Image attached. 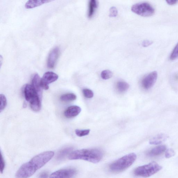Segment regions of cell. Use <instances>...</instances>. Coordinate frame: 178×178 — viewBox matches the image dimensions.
Listing matches in <instances>:
<instances>
[{
  "mask_svg": "<svg viewBox=\"0 0 178 178\" xmlns=\"http://www.w3.org/2000/svg\"><path fill=\"white\" fill-rule=\"evenodd\" d=\"M54 155L52 151L44 152L34 156L29 162L23 164L15 175L16 178H28L35 174L51 160Z\"/></svg>",
  "mask_w": 178,
  "mask_h": 178,
  "instance_id": "obj_1",
  "label": "cell"
},
{
  "mask_svg": "<svg viewBox=\"0 0 178 178\" xmlns=\"http://www.w3.org/2000/svg\"><path fill=\"white\" fill-rule=\"evenodd\" d=\"M103 154L98 149H83L75 151L71 153L68 156L70 160H82L97 164L101 161Z\"/></svg>",
  "mask_w": 178,
  "mask_h": 178,
  "instance_id": "obj_2",
  "label": "cell"
},
{
  "mask_svg": "<svg viewBox=\"0 0 178 178\" xmlns=\"http://www.w3.org/2000/svg\"><path fill=\"white\" fill-rule=\"evenodd\" d=\"M24 93L25 99L29 102L30 108L34 111L38 112L41 109V98L31 85L25 86Z\"/></svg>",
  "mask_w": 178,
  "mask_h": 178,
  "instance_id": "obj_3",
  "label": "cell"
},
{
  "mask_svg": "<svg viewBox=\"0 0 178 178\" xmlns=\"http://www.w3.org/2000/svg\"><path fill=\"white\" fill-rule=\"evenodd\" d=\"M136 158V154L134 153L125 155L111 164L110 166V169L113 172H122L132 165Z\"/></svg>",
  "mask_w": 178,
  "mask_h": 178,
  "instance_id": "obj_4",
  "label": "cell"
},
{
  "mask_svg": "<svg viewBox=\"0 0 178 178\" xmlns=\"http://www.w3.org/2000/svg\"><path fill=\"white\" fill-rule=\"evenodd\" d=\"M162 167L156 162H152L147 165L138 167L135 170L134 174L138 176L146 178L156 174L162 169Z\"/></svg>",
  "mask_w": 178,
  "mask_h": 178,
  "instance_id": "obj_5",
  "label": "cell"
},
{
  "mask_svg": "<svg viewBox=\"0 0 178 178\" xmlns=\"http://www.w3.org/2000/svg\"><path fill=\"white\" fill-rule=\"evenodd\" d=\"M132 12L143 17H149L153 15L155 10L151 5L147 2L135 4L131 8Z\"/></svg>",
  "mask_w": 178,
  "mask_h": 178,
  "instance_id": "obj_6",
  "label": "cell"
},
{
  "mask_svg": "<svg viewBox=\"0 0 178 178\" xmlns=\"http://www.w3.org/2000/svg\"><path fill=\"white\" fill-rule=\"evenodd\" d=\"M58 78V75L53 72H46L41 79L40 85L41 88L46 90H48L49 84L57 81Z\"/></svg>",
  "mask_w": 178,
  "mask_h": 178,
  "instance_id": "obj_7",
  "label": "cell"
},
{
  "mask_svg": "<svg viewBox=\"0 0 178 178\" xmlns=\"http://www.w3.org/2000/svg\"><path fill=\"white\" fill-rule=\"evenodd\" d=\"M77 173V170L74 168L63 169L52 173L49 178H72Z\"/></svg>",
  "mask_w": 178,
  "mask_h": 178,
  "instance_id": "obj_8",
  "label": "cell"
},
{
  "mask_svg": "<svg viewBox=\"0 0 178 178\" xmlns=\"http://www.w3.org/2000/svg\"><path fill=\"white\" fill-rule=\"evenodd\" d=\"M158 78V73L156 71L153 72L144 78L142 82L143 87L148 90L152 87L156 83Z\"/></svg>",
  "mask_w": 178,
  "mask_h": 178,
  "instance_id": "obj_9",
  "label": "cell"
},
{
  "mask_svg": "<svg viewBox=\"0 0 178 178\" xmlns=\"http://www.w3.org/2000/svg\"><path fill=\"white\" fill-rule=\"evenodd\" d=\"M60 52V49L58 47H55L50 52L47 60V66L50 69H53L54 67Z\"/></svg>",
  "mask_w": 178,
  "mask_h": 178,
  "instance_id": "obj_10",
  "label": "cell"
},
{
  "mask_svg": "<svg viewBox=\"0 0 178 178\" xmlns=\"http://www.w3.org/2000/svg\"><path fill=\"white\" fill-rule=\"evenodd\" d=\"M81 109L77 106H70L64 112V115L66 118H70L76 117L80 113Z\"/></svg>",
  "mask_w": 178,
  "mask_h": 178,
  "instance_id": "obj_11",
  "label": "cell"
},
{
  "mask_svg": "<svg viewBox=\"0 0 178 178\" xmlns=\"http://www.w3.org/2000/svg\"><path fill=\"white\" fill-rule=\"evenodd\" d=\"M40 78L38 74H36L33 76L32 80V85L35 88L36 92L40 96L41 99L42 97V88L40 85Z\"/></svg>",
  "mask_w": 178,
  "mask_h": 178,
  "instance_id": "obj_12",
  "label": "cell"
},
{
  "mask_svg": "<svg viewBox=\"0 0 178 178\" xmlns=\"http://www.w3.org/2000/svg\"><path fill=\"white\" fill-rule=\"evenodd\" d=\"M49 0H30L27 2L25 7L27 9H31L40 6L51 2Z\"/></svg>",
  "mask_w": 178,
  "mask_h": 178,
  "instance_id": "obj_13",
  "label": "cell"
},
{
  "mask_svg": "<svg viewBox=\"0 0 178 178\" xmlns=\"http://www.w3.org/2000/svg\"><path fill=\"white\" fill-rule=\"evenodd\" d=\"M166 146L160 145L155 147L148 152L147 155L151 157L158 156L163 153L166 150Z\"/></svg>",
  "mask_w": 178,
  "mask_h": 178,
  "instance_id": "obj_14",
  "label": "cell"
},
{
  "mask_svg": "<svg viewBox=\"0 0 178 178\" xmlns=\"http://www.w3.org/2000/svg\"><path fill=\"white\" fill-rule=\"evenodd\" d=\"M166 138L167 136L165 134H161L151 139L149 143L151 145H158L165 141Z\"/></svg>",
  "mask_w": 178,
  "mask_h": 178,
  "instance_id": "obj_15",
  "label": "cell"
},
{
  "mask_svg": "<svg viewBox=\"0 0 178 178\" xmlns=\"http://www.w3.org/2000/svg\"><path fill=\"white\" fill-rule=\"evenodd\" d=\"M98 2L95 0H91L89 3L88 17H92L95 13L96 10L97 8Z\"/></svg>",
  "mask_w": 178,
  "mask_h": 178,
  "instance_id": "obj_16",
  "label": "cell"
},
{
  "mask_svg": "<svg viewBox=\"0 0 178 178\" xmlns=\"http://www.w3.org/2000/svg\"><path fill=\"white\" fill-rule=\"evenodd\" d=\"M77 99L76 95L74 93H67L63 94L60 97L61 101L65 102H69L74 101Z\"/></svg>",
  "mask_w": 178,
  "mask_h": 178,
  "instance_id": "obj_17",
  "label": "cell"
},
{
  "mask_svg": "<svg viewBox=\"0 0 178 178\" xmlns=\"http://www.w3.org/2000/svg\"><path fill=\"white\" fill-rule=\"evenodd\" d=\"M72 150V148L71 147L66 148L61 150L57 156V159L58 160L62 159L68 154H70Z\"/></svg>",
  "mask_w": 178,
  "mask_h": 178,
  "instance_id": "obj_18",
  "label": "cell"
},
{
  "mask_svg": "<svg viewBox=\"0 0 178 178\" xmlns=\"http://www.w3.org/2000/svg\"><path fill=\"white\" fill-rule=\"evenodd\" d=\"M117 87L118 90L120 92H122L128 90L129 86V84L126 82L119 81L117 83Z\"/></svg>",
  "mask_w": 178,
  "mask_h": 178,
  "instance_id": "obj_19",
  "label": "cell"
},
{
  "mask_svg": "<svg viewBox=\"0 0 178 178\" xmlns=\"http://www.w3.org/2000/svg\"><path fill=\"white\" fill-rule=\"evenodd\" d=\"M0 101H1L0 111L2 112V111L5 108L7 104L6 97L4 94H1L0 95Z\"/></svg>",
  "mask_w": 178,
  "mask_h": 178,
  "instance_id": "obj_20",
  "label": "cell"
},
{
  "mask_svg": "<svg viewBox=\"0 0 178 178\" xmlns=\"http://www.w3.org/2000/svg\"><path fill=\"white\" fill-rule=\"evenodd\" d=\"M113 74L112 72L109 70L103 71L101 73V77L104 80L108 79L112 77Z\"/></svg>",
  "mask_w": 178,
  "mask_h": 178,
  "instance_id": "obj_21",
  "label": "cell"
},
{
  "mask_svg": "<svg viewBox=\"0 0 178 178\" xmlns=\"http://www.w3.org/2000/svg\"><path fill=\"white\" fill-rule=\"evenodd\" d=\"M178 58V43L174 47L171 53L170 56V59L173 61Z\"/></svg>",
  "mask_w": 178,
  "mask_h": 178,
  "instance_id": "obj_22",
  "label": "cell"
},
{
  "mask_svg": "<svg viewBox=\"0 0 178 178\" xmlns=\"http://www.w3.org/2000/svg\"><path fill=\"white\" fill-rule=\"evenodd\" d=\"M90 129L79 130L77 129L75 130V133L79 137H83L88 135L90 133Z\"/></svg>",
  "mask_w": 178,
  "mask_h": 178,
  "instance_id": "obj_23",
  "label": "cell"
},
{
  "mask_svg": "<svg viewBox=\"0 0 178 178\" xmlns=\"http://www.w3.org/2000/svg\"><path fill=\"white\" fill-rule=\"evenodd\" d=\"M83 94L87 98L91 99L94 96V93L92 90L88 89H84L83 90Z\"/></svg>",
  "mask_w": 178,
  "mask_h": 178,
  "instance_id": "obj_24",
  "label": "cell"
},
{
  "mask_svg": "<svg viewBox=\"0 0 178 178\" xmlns=\"http://www.w3.org/2000/svg\"><path fill=\"white\" fill-rule=\"evenodd\" d=\"M118 11L115 7H112L110 9L109 17H115L117 15Z\"/></svg>",
  "mask_w": 178,
  "mask_h": 178,
  "instance_id": "obj_25",
  "label": "cell"
},
{
  "mask_svg": "<svg viewBox=\"0 0 178 178\" xmlns=\"http://www.w3.org/2000/svg\"><path fill=\"white\" fill-rule=\"evenodd\" d=\"M0 161H1V163H0V171H1V173H3L5 168V163L1 152V160H0Z\"/></svg>",
  "mask_w": 178,
  "mask_h": 178,
  "instance_id": "obj_26",
  "label": "cell"
},
{
  "mask_svg": "<svg viewBox=\"0 0 178 178\" xmlns=\"http://www.w3.org/2000/svg\"><path fill=\"white\" fill-rule=\"evenodd\" d=\"M175 153L174 151L172 149H169L165 152V157L167 158H169L174 156Z\"/></svg>",
  "mask_w": 178,
  "mask_h": 178,
  "instance_id": "obj_27",
  "label": "cell"
},
{
  "mask_svg": "<svg viewBox=\"0 0 178 178\" xmlns=\"http://www.w3.org/2000/svg\"><path fill=\"white\" fill-rule=\"evenodd\" d=\"M153 43V42L152 41L147 40H145L142 42V45L143 47H146L151 45Z\"/></svg>",
  "mask_w": 178,
  "mask_h": 178,
  "instance_id": "obj_28",
  "label": "cell"
},
{
  "mask_svg": "<svg viewBox=\"0 0 178 178\" xmlns=\"http://www.w3.org/2000/svg\"><path fill=\"white\" fill-rule=\"evenodd\" d=\"M49 177V173L47 172H43L41 173L39 176V178H47Z\"/></svg>",
  "mask_w": 178,
  "mask_h": 178,
  "instance_id": "obj_29",
  "label": "cell"
},
{
  "mask_svg": "<svg viewBox=\"0 0 178 178\" xmlns=\"http://www.w3.org/2000/svg\"><path fill=\"white\" fill-rule=\"evenodd\" d=\"M166 2L169 5H173L177 4L178 2V1H174V0H168V1H166Z\"/></svg>",
  "mask_w": 178,
  "mask_h": 178,
  "instance_id": "obj_30",
  "label": "cell"
}]
</instances>
